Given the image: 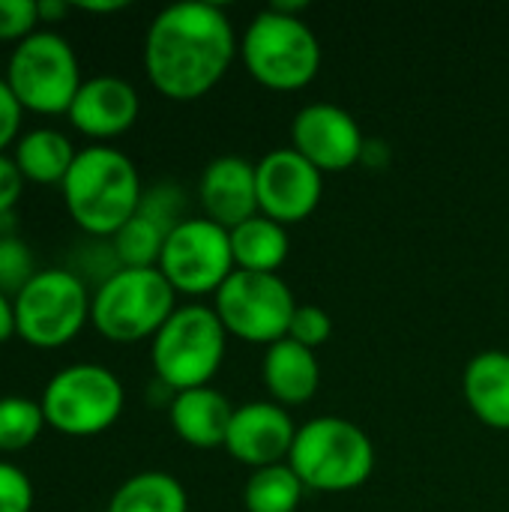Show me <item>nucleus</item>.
<instances>
[{
  "instance_id": "obj_12",
  "label": "nucleus",
  "mask_w": 509,
  "mask_h": 512,
  "mask_svg": "<svg viewBox=\"0 0 509 512\" xmlns=\"http://www.w3.org/2000/svg\"><path fill=\"white\" fill-rule=\"evenodd\" d=\"M258 180V210L279 225L306 222L324 195V174L306 162L294 147L270 150L255 162Z\"/></svg>"
},
{
  "instance_id": "obj_30",
  "label": "nucleus",
  "mask_w": 509,
  "mask_h": 512,
  "mask_svg": "<svg viewBox=\"0 0 509 512\" xmlns=\"http://www.w3.org/2000/svg\"><path fill=\"white\" fill-rule=\"evenodd\" d=\"M33 483L15 465L0 459V512H30L33 510Z\"/></svg>"
},
{
  "instance_id": "obj_16",
  "label": "nucleus",
  "mask_w": 509,
  "mask_h": 512,
  "mask_svg": "<svg viewBox=\"0 0 509 512\" xmlns=\"http://www.w3.org/2000/svg\"><path fill=\"white\" fill-rule=\"evenodd\" d=\"M198 201L204 216L228 231L258 216L261 210L255 162L243 156H216L213 162H207L198 180Z\"/></svg>"
},
{
  "instance_id": "obj_25",
  "label": "nucleus",
  "mask_w": 509,
  "mask_h": 512,
  "mask_svg": "<svg viewBox=\"0 0 509 512\" xmlns=\"http://www.w3.org/2000/svg\"><path fill=\"white\" fill-rule=\"evenodd\" d=\"M48 429L42 405L27 396L0 399V453L27 450Z\"/></svg>"
},
{
  "instance_id": "obj_4",
  "label": "nucleus",
  "mask_w": 509,
  "mask_h": 512,
  "mask_svg": "<svg viewBox=\"0 0 509 512\" xmlns=\"http://www.w3.org/2000/svg\"><path fill=\"white\" fill-rule=\"evenodd\" d=\"M174 312L177 291L159 267H123L93 288L90 300V324L102 339L117 345L153 342Z\"/></svg>"
},
{
  "instance_id": "obj_20",
  "label": "nucleus",
  "mask_w": 509,
  "mask_h": 512,
  "mask_svg": "<svg viewBox=\"0 0 509 512\" xmlns=\"http://www.w3.org/2000/svg\"><path fill=\"white\" fill-rule=\"evenodd\" d=\"M75 156H78V150L72 147L69 135H63L54 126L30 129L12 147V159H15L21 177L27 183H39V186H60L69 174Z\"/></svg>"
},
{
  "instance_id": "obj_22",
  "label": "nucleus",
  "mask_w": 509,
  "mask_h": 512,
  "mask_svg": "<svg viewBox=\"0 0 509 512\" xmlns=\"http://www.w3.org/2000/svg\"><path fill=\"white\" fill-rule=\"evenodd\" d=\"M108 512H189V495L174 474L141 471L117 486Z\"/></svg>"
},
{
  "instance_id": "obj_35",
  "label": "nucleus",
  "mask_w": 509,
  "mask_h": 512,
  "mask_svg": "<svg viewBox=\"0 0 509 512\" xmlns=\"http://www.w3.org/2000/svg\"><path fill=\"white\" fill-rule=\"evenodd\" d=\"M72 9H81V12H120V9H126V3L123 0H99V3H93V0H87V3H72Z\"/></svg>"
},
{
  "instance_id": "obj_18",
  "label": "nucleus",
  "mask_w": 509,
  "mask_h": 512,
  "mask_svg": "<svg viewBox=\"0 0 509 512\" xmlns=\"http://www.w3.org/2000/svg\"><path fill=\"white\" fill-rule=\"evenodd\" d=\"M261 378L273 402L282 408H291V405H306L318 393L321 366H318L315 351L291 339H282L267 348L264 363H261Z\"/></svg>"
},
{
  "instance_id": "obj_7",
  "label": "nucleus",
  "mask_w": 509,
  "mask_h": 512,
  "mask_svg": "<svg viewBox=\"0 0 509 512\" xmlns=\"http://www.w3.org/2000/svg\"><path fill=\"white\" fill-rule=\"evenodd\" d=\"M3 81L24 111L45 117L69 114L84 84L72 42L51 27H39L9 51Z\"/></svg>"
},
{
  "instance_id": "obj_11",
  "label": "nucleus",
  "mask_w": 509,
  "mask_h": 512,
  "mask_svg": "<svg viewBox=\"0 0 509 512\" xmlns=\"http://www.w3.org/2000/svg\"><path fill=\"white\" fill-rule=\"evenodd\" d=\"M156 267L177 294H216L237 270L231 252V231L210 222L207 216H189L168 234Z\"/></svg>"
},
{
  "instance_id": "obj_28",
  "label": "nucleus",
  "mask_w": 509,
  "mask_h": 512,
  "mask_svg": "<svg viewBox=\"0 0 509 512\" xmlns=\"http://www.w3.org/2000/svg\"><path fill=\"white\" fill-rule=\"evenodd\" d=\"M333 336V318L321 309V306H297L294 318H291V330H288V339L309 348V351H318L321 345H327V339Z\"/></svg>"
},
{
  "instance_id": "obj_13",
  "label": "nucleus",
  "mask_w": 509,
  "mask_h": 512,
  "mask_svg": "<svg viewBox=\"0 0 509 512\" xmlns=\"http://www.w3.org/2000/svg\"><path fill=\"white\" fill-rule=\"evenodd\" d=\"M291 147L321 174H336L363 159L366 135L345 108L333 102H309L291 120Z\"/></svg>"
},
{
  "instance_id": "obj_33",
  "label": "nucleus",
  "mask_w": 509,
  "mask_h": 512,
  "mask_svg": "<svg viewBox=\"0 0 509 512\" xmlns=\"http://www.w3.org/2000/svg\"><path fill=\"white\" fill-rule=\"evenodd\" d=\"M36 6H39V24H57L72 12V3L63 0H36Z\"/></svg>"
},
{
  "instance_id": "obj_17",
  "label": "nucleus",
  "mask_w": 509,
  "mask_h": 512,
  "mask_svg": "<svg viewBox=\"0 0 509 512\" xmlns=\"http://www.w3.org/2000/svg\"><path fill=\"white\" fill-rule=\"evenodd\" d=\"M234 405L216 387H195L174 393L168 402V420L177 438L195 450L225 447Z\"/></svg>"
},
{
  "instance_id": "obj_10",
  "label": "nucleus",
  "mask_w": 509,
  "mask_h": 512,
  "mask_svg": "<svg viewBox=\"0 0 509 512\" xmlns=\"http://www.w3.org/2000/svg\"><path fill=\"white\" fill-rule=\"evenodd\" d=\"M297 300L279 273L234 270L216 291V315L228 336L252 345H276L288 339Z\"/></svg>"
},
{
  "instance_id": "obj_31",
  "label": "nucleus",
  "mask_w": 509,
  "mask_h": 512,
  "mask_svg": "<svg viewBox=\"0 0 509 512\" xmlns=\"http://www.w3.org/2000/svg\"><path fill=\"white\" fill-rule=\"evenodd\" d=\"M21 120H24V108L0 75V153L15 147V141L21 138Z\"/></svg>"
},
{
  "instance_id": "obj_5",
  "label": "nucleus",
  "mask_w": 509,
  "mask_h": 512,
  "mask_svg": "<svg viewBox=\"0 0 509 512\" xmlns=\"http://www.w3.org/2000/svg\"><path fill=\"white\" fill-rule=\"evenodd\" d=\"M240 51L249 75L267 90H303L321 72V42L315 30L279 6L249 21Z\"/></svg>"
},
{
  "instance_id": "obj_15",
  "label": "nucleus",
  "mask_w": 509,
  "mask_h": 512,
  "mask_svg": "<svg viewBox=\"0 0 509 512\" xmlns=\"http://www.w3.org/2000/svg\"><path fill=\"white\" fill-rule=\"evenodd\" d=\"M138 114H141V96L126 78L93 75L84 78L66 117L81 135L93 141H111L129 132Z\"/></svg>"
},
{
  "instance_id": "obj_8",
  "label": "nucleus",
  "mask_w": 509,
  "mask_h": 512,
  "mask_svg": "<svg viewBox=\"0 0 509 512\" xmlns=\"http://www.w3.org/2000/svg\"><path fill=\"white\" fill-rule=\"evenodd\" d=\"M39 405L48 429L66 438H96L120 420L126 390L111 369L72 363L48 378Z\"/></svg>"
},
{
  "instance_id": "obj_1",
  "label": "nucleus",
  "mask_w": 509,
  "mask_h": 512,
  "mask_svg": "<svg viewBox=\"0 0 509 512\" xmlns=\"http://www.w3.org/2000/svg\"><path fill=\"white\" fill-rule=\"evenodd\" d=\"M234 54V24L222 6L207 0L165 6L144 36L147 78L171 102L207 96L231 69Z\"/></svg>"
},
{
  "instance_id": "obj_19",
  "label": "nucleus",
  "mask_w": 509,
  "mask_h": 512,
  "mask_svg": "<svg viewBox=\"0 0 509 512\" xmlns=\"http://www.w3.org/2000/svg\"><path fill=\"white\" fill-rule=\"evenodd\" d=\"M471 414L498 432H509V351H480L462 378Z\"/></svg>"
},
{
  "instance_id": "obj_6",
  "label": "nucleus",
  "mask_w": 509,
  "mask_h": 512,
  "mask_svg": "<svg viewBox=\"0 0 509 512\" xmlns=\"http://www.w3.org/2000/svg\"><path fill=\"white\" fill-rule=\"evenodd\" d=\"M225 348L228 333L216 309H207L201 303L177 306V312L150 342L156 384H162L168 393L210 387V381L222 369Z\"/></svg>"
},
{
  "instance_id": "obj_27",
  "label": "nucleus",
  "mask_w": 509,
  "mask_h": 512,
  "mask_svg": "<svg viewBox=\"0 0 509 512\" xmlns=\"http://www.w3.org/2000/svg\"><path fill=\"white\" fill-rule=\"evenodd\" d=\"M138 213H144L147 219H153L156 225H162L171 234L180 222L189 219L186 216V192H183V186L174 183V180H159V183L147 186L144 195H141Z\"/></svg>"
},
{
  "instance_id": "obj_24",
  "label": "nucleus",
  "mask_w": 509,
  "mask_h": 512,
  "mask_svg": "<svg viewBox=\"0 0 509 512\" xmlns=\"http://www.w3.org/2000/svg\"><path fill=\"white\" fill-rule=\"evenodd\" d=\"M165 240H168V231L135 210V216L111 237V246L123 267H156L165 249Z\"/></svg>"
},
{
  "instance_id": "obj_26",
  "label": "nucleus",
  "mask_w": 509,
  "mask_h": 512,
  "mask_svg": "<svg viewBox=\"0 0 509 512\" xmlns=\"http://www.w3.org/2000/svg\"><path fill=\"white\" fill-rule=\"evenodd\" d=\"M36 273L39 267H36L33 249L15 231L0 234V291L15 300Z\"/></svg>"
},
{
  "instance_id": "obj_3",
  "label": "nucleus",
  "mask_w": 509,
  "mask_h": 512,
  "mask_svg": "<svg viewBox=\"0 0 509 512\" xmlns=\"http://www.w3.org/2000/svg\"><path fill=\"white\" fill-rule=\"evenodd\" d=\"M288 465L309 492L342 495L372 477L375 444L345 417H315L297 429Z\"/></svg>"
},
{
  "instance_id": "obj_34",
  "label": "nucleus",
  "mask_w": 509,
  "mask_h": 512,
  "mask_svg": "<svg viewBox=\"0 0 509 512\" xmlns=\"http://www.w3.org/2000/svg\"><path fill=\"white\" fill-rule=\"evenodd\" d=\"M15 336V300L0 291V345Z\"/></svg>"
},
{
  "instance_id": "obj_23",
  "label": "nucleus",
  "mask_w": 509,
  "mask_h": 512,
  "mask_svg": "<svg viewBox=\"0 0 509 512\" xmlns=\"http://www.w3.org/2000/svg\"><path fill=\"white\" fill-rule=\"evenodd\" d=\"M306 486L294 474L288 462L258 468L243 486V507L246 512H297Z\"/></svg>"
},
{
  "instance_id": "obj_21",
  "label": "nucleus",
  "mask_w": 509,
  "mask_h": 512,
  "mask_svg": "<svg viewBox=\"0 0 509 512\" xmlns=\"http://www.w3.org/2000/svg\"><path fill=\"white\" fill-rule=\"evenodd\" d=\"M231 252L237 270L246 273H279L282 264L288 261L291 240L285 225L267 219V216H252L243 225L231 231Z\"/></svg>"
},
{
  "instance_id": "obj_32",
  "label": "nucleus",
  "mask_w": 509,
  "mask_h": 512,
  "mask_svg": "<svg viewBox=\"0 0 509 512\" xmlns=\"http://www.w3.org/2000/svg\"><path fill=\"white\" fill-rule=\"evenodd\" d=\"M24 177L15 165V159L9 153H0V219H9L21 201L24 192Z\"/></svg>"
},
{
  "instance_id": "obj_14",
  "label": "nucleus",
  "mask_w": 509,
  "mask_h": 512,
  "mask_svg": "<svg viewBox=\"0 0 509 512\" xmlns=\"http://www.w3.org/2000/svg\"><path fill=\"white\" fill-rule=\"evenodd\" d=\"M297 429L288 408L276 402H246L234 408L225 450L252 471L282 465L291 456Z\"/></svg>"
},
{
  "instance_id": "obj_9",
  "label": "nucleus",
  "mask_w": 509,
  "mask_h": 512,
  "mask_svg": "<svg viewBox=\"0 0 509 512\" xmlns=\"http://www.w3.org/2000/svg\"><path fill=\"white\" fill-rule=\"evenodd\" d=\"M93 291L69 267L39 270L15 297V336L39 351L69 345L90 321Z\"/></svg>"
},
{
  "instance_id": "obj_2",
  "label": "nucleus",
  "mask_w": 509,
  "mask_h": 512,
  "mask_svg": "<svg viewBox=\"0 0 509 512\" xmlns=\"http://www.w3.org/2000/svg\"><path fill=\"white\" fill-rule=\"evenodd\" d=\"M60 192L66 213L87 237L111 240L135 216L144 186L135 162L123 150L90 144L78 150Z\"/></svg>"
},
{
  "instance_id": "obj_29",
  "label": "nucleus",
  "mask_w": 509,
  "mask_h": 512,
  "mask_svg": "<svg viewBox=\"0 0 509 512\" xmlns=\"http://www.w3.org/2000/svg\"><path fill=\"white\" fill-rule=\"evenodd\" d=\"M39 30L36 0H0V42H21Z\"/></svg>"
}]
</instances>
